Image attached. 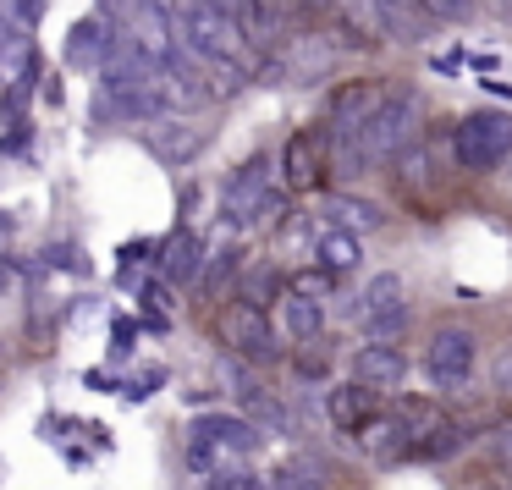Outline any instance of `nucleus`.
<instances>
[{
	"label": "nucleus",
	"instance_id": "nucleus-1",
	"mask_svg": "<svg viewBox=\"0 0 512 490\" xmlns=\"http://www.w3.org/2000/svg\"><path fill=\"white\" fill-rule=\"evenodd\" d=\"M259 446V430L248 419H232V413H204L188 430V468L193 474H215L221 468V452L248 457Z\"/></svg>",
	"mask_w": 512,
	"mask_h": 490
},
{
	"label": "nucleus",
	"instance_id": "nucleus-2",
	"mask_svg": "<svg viewBox=\"0 0 512 490\" xmlns=\"http://www.w3.org/2000/svg\"><path fill=\"white\" fill-rule=\"evenodd\" d=\"M452 149H457V166L463 171H496L501 160L512 155V116L507 111L463 116L457 133H452Z\"/></svg>",
	"mask_w": 512,
	"mask_h": 490
},
{
	"label": "nucleus",
	"instance_id": "nucleus-3",
	"mask_svg": "<svg viewBox=\"0 0 512 490\" xmlns=\"http://www.w3.org/2000/svg\"><path fill=\"white\" fill-rule=\"evenodd\" d=\"M215 336H221L232 353L254 358V364H270V358L281 353L276 331H270V320H265V303L243 298V292H237L232 303H221V314H215Z\"/></svg>",
	"mask_w": 512,
	"mask_h": 490
},
{
	"label": "nucleus",
	"instance_id": "nucleus-4",
	"mask_svg": "<svg viewBox=\"0 0 512 490\" xmlns=\"http://www.w3.org/2000/svg\"><path fill=\"white\" fill-rule=\"evenodd\" d=\"M336 171V144L331 133H292L287 149H281V177H287L292 193H314L325 188Z\"/></svg>",
	"mask_w": 512,
	"mask_h": 490
},
{
	"label": "nucleus",
	"instance_id": "nucleus-5",
	"mask_svg": "<svg viewBox=\"0 0 512 490\" xmlns=\"http://www.w3.org/2000/svg\"><path fill=\"white\" fill-rule=\"evenodd\" d=\"M474 358H479V342L468 325H441V331L430 336V347H424V375L435 380V386H463L468 375H474Z\"/></svg>",
	"mask_w": 512,
	"mask_h": 490
},
{
	"label": "nucleus",
	"instance_id": "nucleus-6",
	"mask_svg": "<svg viewBox=\"0 0 512 490\" xmlns=\"http://www.w3.org/2000/svg\"><path fill=\"white\" fill-rule=\"evenodd\" d=\"M358 320H364L369 342H391V336L408 325V298H402V276H375L364 287V303H358Z\"/></svg>",
	"mask_w": 512,
	"mask_h": 490
},
{
	"label": "nucleus",
	"instance_id": "nucleus-7",
	"mask_svg": "<svg viewBox=\"0 0 512 490\" xmlns=\"http://www.w3.org/2000/svg\"><path fill=\"white\" fill-rule=\"evenodd\" d=\"M100 116H116V122H160V116H166V89H160V83L105 89L100 94Z\"/></svg>",
	"mask_w": 512,
	"mask_h": 490
},
{
	"label": "nucleus",
	"instance_id": "nucleus-8",
	"mask_svg": "<svg viewBox=\"0 0 512 490\" xmlns=\"http://www.w3.org/2000/svg\"><path fill=\"white\" fill-rule=\"evenodd\" d=\"M380 83H342V89L331 94V105H325V122H331V133H358L364 127V116L380 105Z\"/></svg>",
	"mask_w": 512,
	"mask_h": 490
},
{
	"label": "nucleus",
	"instance_id": "nucleus-9",
	"mask_svg": "<svg viewBox=\"0 0 512 490\" xmlns=\"http://www.w3.org/2000/svg\"><path fill=\"white\" fill-rule=\"evenodd\" d=\"M402 375H408V358H402L391 342H369V347H358V358H353V380H364V386H375V391H391V386H402Z\"/></svg>",
	"mask_w": 512,
	"mask_h": 490
},
{
	"label": "nucleus",
	"instance_id": "nucleus-10",
	"mask_svg": "<svg viewBox=\"0 0 512 490\" xmlns=\"http://www.w3.org/2000/svg\"><path fill=\"white\" fill-rule=\"evenodd\" d=\"M204 259H210V254H204V237L188 232V226L171 232L166 248H160V270H166V281H177V287H193V281H199Z\"/></svg>",
	"mask_w": 512,
	"mask_h": 490
},
{
	"label": "nucleus",
	"instance_id": "nucleus-11",
	"mask_svg": "<svg viewBox=\"0 0 512 490\" xmlns=\"http://www.w3.org/2000/svg\"><path fill=\"white\" fill-rule=\"evenodd\" d=\"M375 413H380V391L364 386V380H353V386H336V391H331V424H336V430L358 435L369 419H375Z\"/></svg>",
	"mask_w": 512,
	"mask_h": 490
},
{
	"label": "nucleus",
	"instance_id": "nucleus-12",
	"mask_svg": "<svg viewBox=\"0 0 512 490\" xmlns=\"http://www.w3.org/2000/svg\"><path fill=\"white\" fill-rule=\"evenodd\" d=\"M265 166L270 160L254 155V160H243V166L226 177V210H232V221H248V204L265 199Z\"/></svg>",
	"mask_w": 512,
	"mask_h": 490
},
{
	"label": "nucleus",
	"instance_id": "nucleus-13",
	"mask_svg": "<svg viewBox=\"0 0 512 490\" xmlns=\"http://www.w3.org/2000/svg\"><path fill=\"white\" fill-rule=\"evenodd\" d=\"M463 441H468V430H463V424H457V419H441V413H435V419L424 424V430H413L408 457H452Z\"/></svg>",
	"mask_w": 512,
	"mask_h": 490
},
{
	"label": "nucleus",
	"instance_id": "nucleus-14",
	"mask_svg": "<svg viewBox=\"0 0 512 490\" xmlns=\"http://www.w3.org/2000/svg\"><path fill=\"white\" fill-rule=\"evenodd\" d=\"M320 325H325V314H320V303H314L309 292L292 287L287 298H281V331H287L292 342H314V336H320Z\"/></svg>",
	"mask_w": 512,
	"mask_h": 490
},
{
	"label": "nucleus",
	"instance_id": "nucleus-15",
	"mask_svg": "<svg viewBox=\"0 0 512 490\" xmlns=\"http://www.w3.org/2000/svg\"><path fill=\"white\" fill-rule=\"evenodd\" d=\"M243 265H248V254H243V248H215V254H210V265L199 270V281H193V287H199L204 298H221V292L232 287L237 276H243Z\"/></svg>",
	"mask_w": 512,
	"mask_h": 490
},
{
	"label": "nucleus",
	"instance_id": "nucleus-16",
	"mask_svg": "<svg viewBox=\"0 0 512 490\" xmlns=\"http://www.w3.org/2000/svg\"><path fill=\"white\" fill-rule=\"evenodd\" d=\"M314 254H320V265L331 270V276H347V270H358V237L347 232V226H336V232H320L314 237Z\"/></svg>",
	"mask_w": 512,
	"mask_h": 490
},
{
	"label": "nucleus",
	"instance_id": "nucleus-17",
	"mask_svg": "<svg viewBox=\"0 0 512 490\" xmlns=\"http://www.w3.org/2000/svg\"><path fill=\"white\" fill-rule=\"evenodd\" d=\"M67 61H72V67H83V72H94V67L105 61V34H100V23H94V17L72 28V39H67Z\"/></svg>",
	"mask_w": 512,
	"mask_h": 490
},
{
	"label": "nucleus",
	"instance_id": "nucleus-18",
	"mask_svg": "<svg viewBox=\"0 0 512 490\" xmlns=\"http://www.w3.org/2000/svg\"><path fill=\"white\" fill-rule=\"evenodd\" d=\"M270 490H320V474H314L309 457H298V463H287V468L270 474Z\"/></svg>",
	"mask_w": 512,
	"mask_h": 490
},
{
	"label": "nucleus",
	"instance_id": "nucleus-19",
	"mask_svg": "<svg viewBox=\"0 0 512 490\" xmlns=\"http://www.w3.org/2000/svg\"><path fill=\"white\" fill-rule=\"evenodd\" d=\"M413 6L430 12V17H441V23H463V17H474L479 0H413Z\"/></svg>",
	"mask_w": 512,
	"mask_h": 490
},
{
	"label": "nucleus",
	"instance_id": "nucleus-20",
	"mask_svg": "<svg viewBox=\"0 0 512 490\" xmlns=\"http://www.w3.org/2000/svg\"><path fill=\"white\" fill-rule=\"evenodd\" d=\"M248 485H254V468L248 463H221L210 474V490H248Z\"/></svg>",
	"mask_w": 512,
	"mask_h": 490
},
{
	"label": "nucleus",
	"instance_id": "nucleus-21",
	"mask_svg": "<svg viewBox=\"0 0 512 490\" xmlns=\"http://www.w3.org/2000/svg\"><path fill=\"white\" fill-rule=\"evenodd\" d=\"M50 265H56V270H78V276H89V259H83V248H78V243H56V248H50Z\"/></svg>",
	"mask_w": 512,
	"mask_h": 490
},
{
	"label": "nucleus",
	"instance_id": "nucleus-22",
	"mask_svg": "<svg viewBox=\"0 0 512 490\" xmlns=\"http://www.w3.org/2000/svg\"><path fill=\"white\" fill-rule=\"evenodd\" d=\"M270 292H276V270H254V281H243V298L265 303Z\"/></svg>",
	"mask_w": 512,
	"mask_h": 490
},
{
	"label": "nucleus",
	"instance_id": "nucleus-23",
	"mask_svg": "<svg viewBox=\"0 0 512 490\" xmlns=\"http://www.w3.org/2000/svg\"><path fill=\"white\" fill-rule=\"evenodd\" d=\"M133 336H138V320H116L111 325V347H116V353H127V347H133Z\"/></svg>",
	"mask_w": 512,
	"mask_h": 490
},
{
	"label": "nucleus",
	"instance_id": "nucleus-24",
	"mask_svg": "<svg viewBox=\"0 0 512 490\" xmlns=\"http://www.w3.org/2000/svg\"><path fill=\"white\" fill-rule=\"evenodd\" d=\"M490 452H496V463H501V468H512V424H501V430H496Z\"/></svg>",
	"mask_w": 512,
	"mask_h": 490
},
{
	"label": "nucleus",
	"instance_id": "nucleus-25",
	"mask_svg": "<svg viewBox=\"0 0 512 490\" xmlns=\"http://www.w3.org/2000/svg\"><path fill=\"white\" fill-rule=\"evenodd\" d=\"M12 12L23 17V23H39V17H45V0H12Z\"/></svg>",
	"mask_w": 512,
	"mask_h": 490
},
{
	"label": "nucleus",
	"instance_id": "nucleus-26",
	"mask_svg": "<svg viewBox=\"0 0 512 490\" xmlns=\"http://www.w3.org/2000/svg\"><path fill=\"white\" fill-rule=\"evenodd\" d=\"M292 287H298V292H309V298H314V292H325V287H331V270H320V276H303V281H292Z\"/></svg>",
	"mask_w": 512,
	"mask_h": 490
},
{
	"label": "nucleus",
	"instance_id": "nucleus-27",
	"mask_svg": "<svg viewBox=\"0 0 512 490\" xmlns=\"http://www.w3.org/2000/svg\"><path fill=\"white\" fill-rule=\"evenodd\" d=\"M12 287H17V270L6 265V259H0V298H6V292H12Z\"/></svg>",
	"mask_w": 512,
	"mask_h": 490
},
{
	"label": "nucleus",
	"instance_id": "nucleus-28",
	"mask_svg": "<svg viewBox=\"0 0 512 490\" xmlns=\"http://www.w3.org/2000/svg\"><path fill=\"white\" fill-rule=\"evenodd\" d=\"M12 237H17V226H12V215H6V210H0V248H6V243H12Z\"/></svg>",
	"mask_w": 512,
	"mask_h": 490
},
{
	"label": "nucleus",
	"instance_id": "nucleus-29",
	"mask_svg": "<svg viewBox=\"0 0 512 490\" xmlns=\"http://www.w3.org/2000/svg\"><path fill=\"white\" fill-rule=\"evenodd\" d=\"M248 490H270V485H265V479H259V474H254V485H248Z\"/></svg>",
	"mask_w": 512,
	"mask_h": 490
},
{
	"label": "nucleus",
	"instance_id": "nucleus-30",
	"mask_svg": "<svg viewBox=\"0 0 512 490\" xmlns=\"http://www.w3.org/2000/svg\"><path fill=\"white\" fill-rule=\"evenodd\" d=\"M155 6H171V0H155Z\"/></svg>",
	"mask_w": 512,
	"mask_h": 490
},
{
	"label": "nucleus",
	"instance_id": "nucleus-31",
	"mask_svg": "<svg viewBox=\"0 0 512 490\" xmlns=\"http://www.w3.org/2000/svg\"><path fill=\"white\" fill-rule=\"evenodd\" d=\"M501 490H512V485H501Z\"/></svg>",
	"mask_w": 512,
	"mask_h": 490
}]
</instances>
